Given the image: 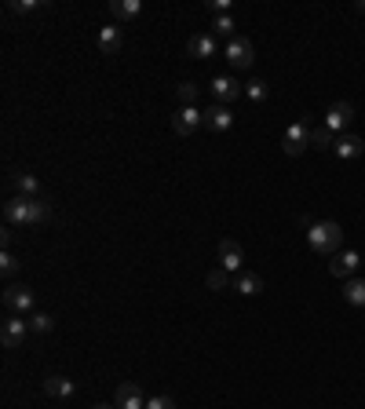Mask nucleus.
Wrapping results in <instances>:
<instances>
[{"label": "nucleus", "mask_w": 365, "mask_h": 409, "mask_svg": "<svg viewBox=\"0 0 365 409\" xmlns=\"http://www.w3.org/2000/svg\"><path fill=\"white\" fill-rule=\"evenodd\" d=\"M48 216H51V208L41 198H11L4 205V219L15 223V227H37V223H44Z\"/></svg>", "instance_id": "f257e3e1"}, {"label": "nucleus", "mask_w": 365, "mask_h": 409, "mask_svg": "<svg viewBox=\"0 0 365 409\" xmlns=\"http://www.w3.org/2000/svg\"><path fill=\"white\" fill-rule=\"evenodd\" d=\"M307 245L322 256H336L340 245H344V227L336 219H322V223H311L307 227Z\"/></svg>", "instance_id": "f03ea898"}, {"label": "nucleus", "mask_w": 365, "mask_h": 409, "mask_svg": "<svg viewBox=\"0 0 365 409\" xmlns=\"http://www.w3.org/2000/svg\"><path fill=\"white\" fill-rule=\"evenodd\" d=\"M282 146H285V153H289V157H299L303 150L311 146V124H307V121H292L289 128H285Z\"/></svg>", "instance_id": "7ed1b4c3"}, {"label": "nucleus", "mask_w": 365, "mask_h": 409, "mask_svg": "<svg viewBox=\"0 0 365 409\" xmlns=\"http://www.w3.org/2000/svg\"><path fill=\"white\" fill-rule=\"evenodd\" d=\"M4 307L11 314H29V310L37 307V293L29 289V286H8L4 289Z\"/></svg>", "instance_id": "20e7f679"}, {"label": "nucleus", "mask_w": 365, "mask_h": 409, "mask_svg": "<svg viewBox=\"0 0 365 409\" xmlns=\"http://www.w3.org/2000/svg\"><path fill=\"white\" fill-rule=\"evenodd\" d=\"M252 59H256V48H252L249 37H234V41H227V62H230L234 70L252 66Z\"/></svg>", "instance_id": "39448f33"}, {"label": "nucleus", "mask_w": 365, "mask_h": 409, "mask_svg": "<svg viewBox=\"0 0 365 409\" xmlns=\"http://www.w3.org/2000/svg\"><path fill=\"white\" fill-rule=\"evenodd\" d=\"M26 336H29V322L22 314H8V318L0 322V340H4V348H19Z\"/></svg>", "instance_id": "423d86ee"}, {"label": "nucleus", "mask_w": 365, "mask_h": 409, "mask_svg": "<svg viewBox=\"0 0 365 409\" xmlns=\"http://www.w3.org/2000/svg\"><path fill=\"white\" fill-rule=\"evenodd\" d=\"M201 124H205V110H197V106H182V110L172 117V132H175V136H194Z\"/></svg>", "instance_id": "0eeeda50"}, {"label": "nucleus", "mask_w": 365, "mask_h": 409, "mask_svg": "<svg viewBox=\"0 0 365 409\" xmlns=\"http://www.w3.org/2000/svg\"><path fill=\"white\" fill-rule=\"evenodd\" d=\"M241 263H245V248H241V241L223 238V241H220V267H223V271H230V274H237V271H241Z\"/></svg>", "instance_id": "6e6552de"}, {"label": "nucleus", "mask_w": 365, "mask_h": 409, "mask_svg": "<svg viewBox=\"0 0 365 409\" xmlns=\"http://www.w3.org/2000/svg\"><path fill=\"white\" fill-rule=\"evenodd\" d=\"M358 267H361V256L354 253V248H344V253H336V256H332V263H329V271L336 274V278H344V281H351Z\"/></svg>", "instance_id": "1a4fd4ad"}, {"label": "nucleus", "mask_w": 365, "mask_h": 409, "mask_svg": "<svg viewBox=\"0 0 365 409\" xmlns=\"http://www.w3.org/2000/svg\"><path fill=\"white\" fill-rule=\"evenodd\" d=\"M212 96H216L220 106H230L237 96H245V84H237L234 77H216L212 81Z\"/></svg>", "instance_id": "9d476101"}, {"label": "nucleus", "mask_w": 365, "mask_h": 409, "mask_svg": "<svg viewBox=\"0 0 365 409\" xmlns=\"http://www.w3.org/2000/svg\"><path fill=\"white\" fill-rule=\"evenodd\" d=\"M113 405L117 409H146V395L139 391V384H120L113 391Z\"/></svg>", "instance_id": "9b49d317"}, {"label": "nucleus", "mask_w": 365, "mask_h": 409, "mask_svg": "<svg viewBox=\"0 0 365 409\" xmlns=\"http://www.w3.org/2000/svg\"><path fill=\"white\" fill-rule=\"evenodd\" d=\"M351 117H354V106L351 103H332L329 113H325V128L329 132H340V128H347V124H351Z\"/></svg>", "instance_id": "f8f14e48"}, {"label": "nucleus", "mask_w": 365, "mask_h": 409, "mask_svg": "<svg viewBox=\"0 0 365 409\" xmlns=\"http://www.w3.org/2000/svg\"><path fill=\"white\" fill-rule=\"evenodd\" d=\"M332 153H336L340 161H354V157L365 153V143H361L358 136H340L336 143H332Z\"/></svg>", "instance_id": "ddd939ff"}, {"label": "nucleus", "mask_w": 365, "mask_h": 409, "mask_svg": "<svg viewBox=\"0 0 365 409\" xmlns=\"http://www.w3.org/2000/svg\"><path fill=\"white\" fill-rule=\"evenodd\" d=\"M205 124H208V128L212 132H227L230 128V124H234V113H230V106H208L205 110Z\"/></svg>", "instance_id": "4468645a"}, {"label": "nucleus", "mask_w": 365, "mask_h": 409, "mask_svg": "<svg viewBox=\"0 0 365 409\" xmlns=\"http://www.w3.org/2000/svg\"><path fill=\"white\" fill-rule=\"evenodd\" d=\"M120 44H125L120 26H103V29H99V51H103V55H117Z\"/></svg>", "instance_id": "2eb2a0df"}, {"label": "nucleus", "mask_w": 365, "mask_h": 409, "mask_svg": "<svg viewBox=\"0 0 365 409\" xmlns=\"http://www.w3.org/2000/svg\"><path fill=\"white\" fill-rule=\"evenodd\" d=\"M187 51L194 59H212V55H216V37H212V34H194L187 41Z\"/></svg>", "instance_id": "dca6fc26"}, {"label": "nucleus", "mask_w": 365, "mask_h": 409, "mask_svg": "<svg viewBox=\"0 0 365 409\" xmlns=\"http://www.w3.org/2000/svg\"><path fill=\"white\" fill-rule=\"evenodd\" d=\"M44 395L48 398H70L73 395V380H66V376H48V380H44Z\"/></svg>", "instance_id": "f3484780"}, {"label": "nucleus", "mask_w": 365, "mask_h": 409, "mask_svg": "<svg viewBox=\"0 0 365 409\" xmlns=\"http://www.w3.org/2000/svg\"><path fill=\"white\" fill-rule=\"evenodd\" d=\"M11 183H15L19 198H41V179H37V176H29V172H19Z\"/></svg>", "instance_id": "a211bd4d"}, {"label": "nucleus", "mask_w": 365, "mask_h": 409, "mask_svg": "<svg viewBox=\"0 0 365 409\" xmlns=\"http://www.w3.org/2000/svg\"><path fill=\"white\" fill-rule=\"evenodd\" d=\"M139 11H143V4H139V0H110V15H113V19H120V22L135 19Z\"/></svg>", "instance_id": "6ab92c4d"}, {"label": "nucleus", "mask_w": 365, "mask_h": 409, "mask_svg": "<svg viewBox=\"0 0 365 409\" xmlns=\"http://www.w3.org/2000/svg\"><path fill=\"white\" fill-rule=\"evenodd\" d=\"M234 289H237L241 296H259V293H263V278H259V274H237V278H234Z\"/></svg>", "instance_id": "aec40b11"}, {"label": "nucleus", "mask_w": 365, "mask_h": 409, "mask_svg": "<svg viewBox=\"0 0 365 409\" xmlns=\"http://www.w3.org/2000/svg\"><path fill=\"white\" fill-rule=\"evenodd\" d=\"M344 300H347L351 307H365V281H361V278L344 281Z\"/></svg>", "instance_id": "412c9836"}, {"label": "nucleus", "mask_w": 365, "mask_h": 409, "mask_svg": "<svg viewBox=\"0 0 365 409\" xmlns=\"http://www.w3.org/2000/svg\"><path fill=\"white\" fill-rule=\"evenodd\" d=\"M332 143H336V139H332V132L325 128V124H314V128H311V146L314 150H332Z\"/></svg>", "instance_id": "4be33fe9"}, {"label": "nucleus", "mask_w": 365, "mask_h": 409, "mask_svg": "<svg viewBox=\"0 0 365 409\" xmlns=\"http://www.w3.org/2000/svg\"><path fill=\"white\" fill-rule=\"evenodd\" d=\"M175 96H179L182 106H197V84H194V81H182V84L175 88Z\"/></svg>", "instance_id": "5701e85b"}, {"label": "nucleus", "mask_w": 365, "mask_h": 409, "mask_svg": "<svg viewBox=\"0 0 365 409\" xmlns=\"http://www.w3.org/2000/svg\"><path fill=\"white\" fill-rule=\"evenodd\" d=\"M205 286H208V289H227V286H234V278H230V271L220 267V271H212V274L205 278Z\"/></svg>", "instance_id": "b1692460"}, {"label": "nucleus", "mask_w": 365, "mask_h": 409, "mask_svg": "<svg viewBox=\"0 0 365 409\" xmlns=\"http://www.w3.org/2000/svg\"><path fill=\"white\" fill-rule=\"evenodd\" d=\"M55 329V318H51V314H34V318H29V333H51Z\"/></svg>", "instance_id": "393cba45"}, {"label": "nucleus", "mask_w": 365, "mask_h": 409, "mask_svg": "<svg viewBox=\"0 0 365 409\" xmlns=\"http://www.w3.org/2000/svg\"><path fill=\"white\" fill-rule=\"evenodd\" d=\"M0 271H4V278L19 274V256L11 253V248H4V253H0Z\"/></svg>", "instance_id": "a878e982"}, {"label": "nucleus", "mask_w": 365, "mask_h": 409, "mask_svg": "<svg viewBox=\"0 0 365 409\" xmlns=\"http://www.w3.org/2000/svg\"><path fill=\"white\" fill-rule=\"evenodd\" d=\"M245 96H249L252 103H263V99H267V81H259V77L249 81V84H245Z\"/></svg>", "instance_id": "bb28decb"}, {"label": "nucleus", "mask_w": 365, "mask_h": 409, "mask_svg": "<svg viewBox=\"0 0 365 409\" xmlns=\"http://www.w3.org/2000/svg\"><path fill=\"white\" fill-rule=\"evenodd\" d=\"M212 29H216L220 37H227V41H234V19L230 15H220L216 22H212Z\"/></svg>", "instance_id": "cd10ccee"}, {"label": "nucleus", "mask_w": 365, "mask_h": 409, "mask_svg": "<svg viewBox=\"0 0 365 409\" xmlns=\"http://www.w3.org/2000/svg\"><path fill=\"white\" fill-rule=\"evenodd\" d=\"M41 4H37V0H11V4H8V11L11 15H34Z\"/></svg>", "instance_id": "c85d7f7f"}, {"label": "nucleus", "mask_w": 365, "mask_h": 409, "mask_svg": "<svg viewBox=\"0 0 365 409\" xmlns=\"http://www.w3.org/2000/svg\"><path fill=\"white\" fill-rule=\"evenodd\" d=\"M146 409H175V402L168 395H154V398H146Z\"/></svg>", "instance_id": "c756f323"}, {"label": "nucleus", "mask_w": 365, "mask_h": 409, "mask_svg": "<svg viewBox=\"0 0 365 409\" xmlns=\"http://www.w3.org/2000/svg\"><path fill=\"white\" fill-rule=\"evenodd\" d=\"M208 11L216 15V19H220V15H230V0H212V4H208Z\"/></svg>", "instance_id": "7c9ffc66"}, {"label": "nucleus", "mask_w": 365, "mask_h": 409, "mask_svg": "<svg viewBox=\"0 0 365 409\" xmlns=\"http://www.w3.org/2000/svg\"><path fill=\"white\" fill-rule=\"evenodd\" d=\"M91 409H117L113 402H99V405H91Z\"/></svg>", "instance_id": "2f4dec72"}, {"label": "nucleus", "mask_w": 365, "mask_h": 409, "mask_svg": "<svg viewBox=\"0 0 365 409\" xmlns=\"http://www.w3.org/2000/svg\"><path fill=\"white\" fill-rule=\"evenodd\" d=\"M358 11H365V0H361V4H358Z\"/></svg>", "instance_id": "473e14b6"}]
</instances>
